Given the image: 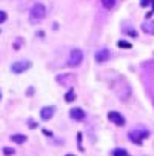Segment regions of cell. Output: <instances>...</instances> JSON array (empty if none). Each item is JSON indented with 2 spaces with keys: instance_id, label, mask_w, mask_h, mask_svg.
<instances>
[{
  "instance_id": "19",
  "label": "cell",
  "mask_w": 154,
  "mask_h": 156,
  "mask_svg": "<svg viewBox=\"0 0 154 156\" xmlns=\"http://www.w3.org/2000/svg\"><path fill=\"white\" fill-rule=\"evenodd\" d=\"M28 127H29V128H36V127H37V122H34V121H28Z\"/></svg>"
},
{
  "instance_id": "13",
  "label": "cell",
  "mask_w": 154,
  "mask_h": 156,
  "mask_svg": "<svg viewBox=\"0 0 154 156\" xmlns=\"http://www.w3.org/2000/svg\"><path fill=\"white\" fill-rule=\"evenodd\" d=\"M113 156H128V153H126V150H123V148H116V150L113 151Z\"/></svg>"
},
{
  "instance_id": "7",
  "label": "cell",
  "mask_w": 154,
  "mask_h": 156,
  "mask_svg": "<svg viewBox=\"0 0 154 156\" xmlns=\"http://www.w3.org/2000/svg\"><path fill=\"white\" fill-rule=\"evenodd\" d=\"M109 50H99L97 53H96V56H94V59H96V62L97 63H103V62H106L108 59H109Z\"/></svg>"
},
{
  "instance_id": "8",
  "label": "cell",
  "mask_w": 154,
  "mask_h": 156,
  "mask_svg": "<svg viewBox=\"0 0 154 156\" xmlns=\"http://www.w3.org/2000/svg\"><path fill=\"white\" fill-rule=\"evenodd\" d=\"M70 116H71L74 121H82V119H85V111H83L82 108H73V110L70 111Z\"/></svg>"
},
{
  "instance_id": "18",
  "label": "cell",
  "mask_w": 154,
  "mask_h": 156,
  "mask_svg": "<svg viewBox=\"0 0 154 156\" xmlns=\"http://www.w3.org/2000/svg\"><path fill=\"white\" fill-rule=\"evenodd\" d=\"M149 3H151V0H140V6H143V8L148 6Z\"/></svg>"
},
{
  "instance_id": "3",
  "label": "cell",
  "mask_w": 154,
  "mask_h": 156,
  "mask_svg": "<svg viewBox=\"0 0 154 156\" xmlns=\"http://www.w3.org/2000/svg\"><path fill=\"white\" fill-rule=\"evenodd\" d=\"M31 68V62L29 60H19V62H14L12 66H11V71L15 73V74H20L26 70Z\"/></svg>"
},
{
  "instance_id": "14",
  "label": "cell",
  "mask_w": 154,
  "mask_h": 156,
  "mask_svg": "<svg viewBox=\"0 0 154 156\" xmlns=\"http://www.w3.org/2000/svg\"><path fill=\"white\" fill-rule=\"evenodd\" d=\"M117 47H120V48H131V43L129 42H125V40H119L117 42Z\"/></svg>"
},
{
  "instance_id": "20",
  "label": "cell",
  "mask_w": 154,
  "mask_h": 156,
  "mask_svg": "<svg viewBox=\"0 0 154 156\" xmlns=\"http://www.w3.org/2000/svg\"><path fill=\"white\" fill-rule=\"evenodd\" d=\"M151 3H152V6H154V0H151Z\"/></svg>"
},
{
  "instance_id": "21",
  "label": "cell",
  "mask_w": 154,
  "mask_h": 156,
  "mask_svg": "<svg viewBox=\"0 0 154 156\" xmlns=\"http://www.w3.org/2000/svg\"><path fill=\"white\" fill-rule=\"evenodd\" d=\"M67 156H74V154H67Z\"/></svg>"
},
{
  "instance_id": "4",
  "label": "cell",
  "mask_w": 154,
  "mask_h": 156,
  "mask_svg": "<svg viewBox=\"0 0 154 156\" xmlns=\"http://www.w3.org/2000/svg\"><path fill=\"white\" fill-rule=\"evenodd\" d=\"M128 138L129 141H133L136 144H142L145 138H148V131H142V130H134V131H129L128 133Z\"/></svg>"
},
{
  "instance_id": "5",
  "label": "cell",
  "mask_w": 154,
  "mask_h": 156,
  "mask_svg": "<svg viewBox=\"0 0 154 156\" xmlns=\"http://www.w3.org/2000/svg\"><path fill=\"white\" fill-rule=\"evenodd\" d=\"M108 119L111 122H114L116 125H119V127L125 125V118L120 113H117V111H109V113H108Z\"/></svg>"
},
{
  "instance_id": "11",
  "label": "cell",
  "mask_w": 154,
  "mask_h": 156,
  "mask_svg": "<svg viewBox=\"0 0 154 156\" xmlns=\"http://www.w3.org/2000/svg\"><path fill=\"white\" fill-rule=\"evenodd\" d=\"M102 5H103L106 9H111V8L116 5V0H102Z\"/></svg>"
},
{
  "instance_id": "22",
  "label": "cell",
  "mask_w": 154,
  "mask_h": 156,
  "mask_svg": "<svg viewBox=\"0 0 154 156\" xmlns=\"http://www.w3.org/2000/svg\"><path fill=\"white\" fill-rule=\"evenodd\" d=\"M0 98H2V94H0Z\"/></svg>"
},
{
  "instance_id": "9",
  "label": "cell",
  "mask_w": 154,
  "mask_h": 156,
  "mask_svg": "<svg viewBox=\"0 0 154 156\" xmlns=\"http://www.w3.org/2000/svg\"><path fill=\"white\" fill-rule=\"evenodd\" d=\"M142 31H143V33H146V34L154 36V20L143 22V23H142Z\"/></svg>"
},
{
  "instance_id": "1",
  "label": "cell",
  "mask_w": 154,
  "mask_h": 156,
  "mask_svg": "<svg viewBox=\"0 0 154 156\" xmlns=\"http://www.w3.org/2000/svg\"><path fill=\"white\" fill-rule=\"evenodd\" d=\"M45 16H46V8L42 3H36L29 11V20L31 22H40V20L45 19Z\"/></svg>"
},
{
  "instance_id": "2",
  "label": "cell",
  "mask_w": 154,
  "mask_h": 156,
  "mask_svg": "<svg viewBox=\"0 0 154 156\" xmlns=\"http://www.w3.org/2000/svg\"><path fill=\"white\" fill-rule=\"evenodd\" d=\"M82 62H83V51L79 50V48H74V50L70 53L68 65H70V66H79Z\"/></svg>"
},
{
  "instance_id": "12",
  "label": "cell",
  "mask_w": 154,
  "mask_h": 156,
  "mask_svg": "<svg viewBox=\"0 0 154 156\" xmlns=\"http://www.w3.org/2000/svg\"><path fill=\"white\" fill-rule=\"evenodd\" d=\"M74 99H76V93L73 90H70L67 94H65V101H67V102H73Z\"/></svg>"
},
{
  "instance_id": "6",
  "label": "cell",
  "mask_w": 154,
  "mask_h": 156,
  "mask_svg": "<svg viewBox=\"0 0 154 156\" xmlns=\"http://www.w3.org/2000/svg\"><path fill=\"white\" fill-rule=\"evenodd\" d=\"M54 111H56L54 107H43V108L40 110V118H42L43 121H50V119L54 116Z\"/></svg>"
},
{
  "instance_id": "17",
  "label": "cell",
  "mask_w": 154,
  "mask_h": 156,
  "mask_svg": "<svg viewBox=\"0 0 154 156\" xmlns=\"http://www.w3.org/2000/svg\"><path fill=\"white\" fill-rule=\"evenodd\" d=\"M125 33H126V34H129V36H133V37H136V36H137V33H136L133 28H131V30H129V28H126V30H125Z\"/></svg>"
},
{
  "instance_id": "16",
  "label": "cell",
  "mask_w": 154,
  "mask_h": 156,
  "mask_svg": "<svg viewBox=\"0 0 154 156\" xmlns=\"http://www.w3.org/2000/svg\"><path fill=\"white\" fill-rule=\"evenodd\" d=\"M6 19H8V14L5 11H0V23H3Z\"/></svg>"
},
{
  "instance_id": "10",
  "label": "cell",
  "mask_w": 154,
  "mask_h": 156,
  "mask_svg": "<svg viewBox=\"0 0 154 156\" xmlns=\"http://www.w3.org/2000/svg\"><path fill=\"white\" fill-rule=\"evenodd\" d=\"M11 141L15 142V144H25L26 142V136L25 135H12L11 136Z\"/></svg>"
},
{
  "instance_id": "15",
  "label": "cell",
  "mask_w": 154,
  "mask_h": 156,
  "mask_svg": "<svg viewBox=\"0 0 154 156\" xmlns=\"http://www.w3.org/2000/svg\"><path fill=\"white\" fill-rule=\"evenodd\" d=\"M14 153H15V151H14L12 148H9V147H5V148H3V154H5V156H11V154H14Z\"/></svg>"
}]
</instances>
